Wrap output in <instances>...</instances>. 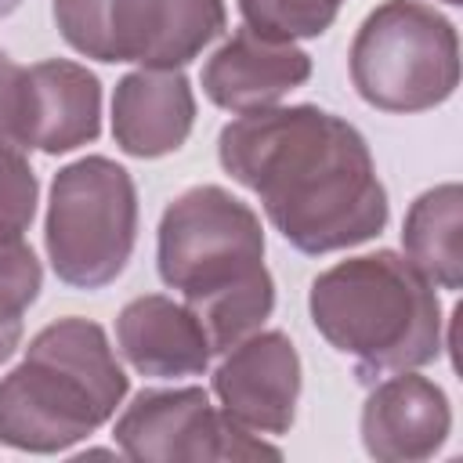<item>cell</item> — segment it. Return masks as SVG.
<instances>
[{
	"label": "cell",
	"mask_w": 463,
	"mask_h": 463,
	"mask_svg": "<svg viewBox=\"0 0 463 463\" xmlns=\"http://www.w3.org/2000/svg\"><path fill=\"white\" fill-rule=\"evenodd\" d=\"M217 159L257 195L271 228L307 257L362 246L387 228L391 203L369 141L329 109L242 112L221 127Z\"/></svg>",
	"instance_id": "obj_1"
},
{
	"label": "cell",
	"mask_w": 463,
	"mask_h": 463,
	"mask_svg": "<svg viewBox=\"0 0 463 463\" xmlns=\"http://www.w3.org/2000/svg\"><path fill=\"white\" fill-rule=\"evenodd\" d=\"M264 250L257 210L221 184L184 188L159 217V279L203 322L213 354L257 333L275 311V279L264 268Z\"/></svg>",
	"instance_id": "obj_2"
},
{
	"label": "cell",
	"mask_w": 463,
	"mask_h": 463,
	"mask_svg": "<svg viewBox=\"0 0 463 463\" xmlns=\"http://www.w3.org/2000/svg\"><path fill=\"white\" fill-rule=\"evenodd\" d=\"M307 315L318 336L354 362L358 380L430 365L445 347L438 286L394 250L358 253L318 271Z\"/></svg>",
	"instance_id": "obj_3"
},
{
	"label": "cell",
	"mask_w": 463,
	"mask_h": 463,
	"mask_svg": "<svg viewBox=\"0 0 463 463\" xmlns=\"http://www.w3.org/2000/svg\"><path fill=\"white\" fill-rule=\"evenodd\" d=\"M127 391L130 380L98 322H47L0 376V445L33 456L69 452L116 416Z\"/></svg>",
	"instance_id": "obj_4"
},
{
	"label": "cell",
	"mask_w": 463,
	"mask_h": 463,
	"mask_svg": "<svg viewBox=\"0 0 463 463\" xmlns=\"http://www.w3.org/2000/svg\"><path fill=\"white\" fill-rule=\"evenodd\" d=\"M347 69L358 98L380 112L438 109L459 87L456 22L423 0H383L354 29Z\"/></svg>",
	"instance_id": "obj_5"
},
{
	"label": "cell",
	"mask_w": 463,
	"mask_h": 463,
	"mask_svg": "<svg viewBox=\"0 0 463 463\" xmlns=\"http://www.w3.org/2000/svg\"><path fill=\"white\" fill-rule=\"evenodd\" d=\"M137 242V188L109 156L65 163L47 195L43 250L54 275L72 289L116 282Z\"/></svg>",
	"instance_id": "obj_6"
},
{
	"label": "cell",
	"mask_w": 463,
	"mask_h": 463,
	"mask_svg": "<svg viewBox=\"0 0 463 463\" xmlns=\"http://www.w3.org/2000/svg\"><path fill=\"white\" fill-rule=\"evenodd\" d=\"M61 40L105 65L184 69L228 25L224 0H51Z\"/></svg>",
	"instance_id": "obj_7"
},
{
	"label": "cell",
	"mask_w": 463,
	"mask_h": 463,
	"mask_svg": "<svg viewBox=\"0 0 463 463\" xmlns=\"http://www.w3.org/2000/svg\"><path fill=\"white\" fill-rule=\"evenodd\" d=\"M112 441L134 463H228L279 459L282 452L260 434L239 427L210 402L203 387H148L116 416Z\"/></svg>",
	"instance_id": "obj_8"
},
{
	"label": "cell",
	"mask_w": 463,
	"mask_h": 463,
	"mask_svg": "<svg viewBox=\"0 0 463 463\" xmlns=\"http://www.w3.org/2000/svg\"><path fill=\"white\" fill-rule=\"evenodd\" d=\"M304 369L297 344L282 329H257L224 351L213 369L221 409L253 434H286L297 420Z\"/></svg>",
	"instance_id": "obj_9"
},
{
	"label": "cell",
	"mask_w": 463,
	"mask_h": 463,
	"mask_svg": "<svg viewBox=\"0 0 463 463\" xmlns=\"http://www.w3.org/2000/svg\"><path fill=\"white\" fill-rule=\"evenodd\" d=\"M362 445L380 463H420L441 452L452 434L449 394L416 369L380 380L358 416Z\"/></svg>",
	"instance_id": "obj_10"
},
{
	"label": "cell",
	"mask_w": 463,
	"mask_h": 463,
	"mask_svg": "<svg viewBox=\"0 0 463 463\" xmlns=\"http://www.w3.org/2000/svg\"><path fill=\"white\" fill-rule=\"evenodd\" d=\"M311 80V54L289 40H271L250 25L235 29L203 65V94L224 112H257L279 105Z\"/></svg>",
	"instance_id": "obj_11"
},
{
	"label": "cell",
	"mask_w": 463,
	"mask_h": 463,
	"mask_svg": "<svg viewBox=\"0 0 463 463\" xmlns=\"http://www.w3.org/2000/svg\"><path fill=\"white\" fill-rule=\"evenodd\" d=\"M101 137V80L69 58H47L25 69V152L65 156Z\"/></svg>",
	"instance_id": "obj_12"
},
{
	"label": "cell",
	"mask_w": 463,
	"mask_h": 463,
	"mask_svg": "<svg viewBox=\"0 0 463 463\" xmlns=\"http://www.w3.org/2000/svg\"><path fill=\"white\" fill-rule=\"evenodd\" d=\"M195 127V94L181 69H134L112 90V137L134 159L177 152Z\"/></svg>",
	"instance_id": "obj_13"
},
{
	"label": "cell",
	"mask_w": 463,
	"mask_h": 463,
	"mask_svg": "<svg viewBox=\"0 0 463 463\" xmlns=\"http://www.w3.org/2000/svg\"><path fill=\"white\" fill-rule=\"evenodd\" d=\"M116 344L130 369L152 380L199 376L213 358L203 322L166 293L127 300L116 315Z\"/></svg>",
	"instance_id": "obj_14"
},
{
	"label": "cell",
	"mask_w": 463,
	"mask_h": 463,
	"mask_svg": "<svg viewBox=\"0 0 463 463\" xmlns=\"http://www.w3.org/2000/svg\"><path fill=\"white\" fill-rule=\"evenodd\" d=\"M405 260L438 289L463 286V188L456 181L420 192L402 221Z\"/></svg>",
	"instance_id": "obj_15"
},
{
	"label": "cell",
	"mask_w": 463,
	"mask_h": 463,
	"mask_svg": "<svg viewBox=\"0 0 463 463\" xmlns=\"http://www.w3.org/2000/svg\"><path fill=\"white\" fill-rule=\"evenodd\" d=\"M340 7L344 0H239V14L253 33L289 43L322 36Z\"/></svg>",
	"instance_id": "obj_16"
},
{
	"label": "cell",
	"mask_w": 463,
	"mask_h": 463,
	"mask_svg": "<svg viewBox=\"0 0 463 463\" xmlns=\"http://www.w3.org/2000/svg\"><path fill=\"white\" fill-rule=\"evenodd\" d=\"M43 289V268L33 246L14 235L0 239V326L22 322V315L36 304Z\"/></svg>",
	"instance_id": "obj_17"
},
{
	"label": "cell",
	"mask_w": 463,
	"mask_h": 463,
	"mask_svg": "<svg viewBox=\"0 0 463 463\" xmlns=\"http://www.w3.org/2000/svg\"><path fill=\"white\" fill-rule=\"evenodd\" d=\"M40 203V181L22 148L0 145V239L25 235Z\"/></svg>",
	"instance_id": "obj_18"
},
{
	"label": "cell",
	"mask_w": 463,
	"mask_h": 463,
	"mask_svg": "<svg viewBox=\"0 0 463 463\" xmlns=\"http://www.w3.org/2000/svg\"><path fill=\"white\" fill-rule=\"evenodd\" d=\"M22 116H25V65H18L0 47V145L25 152Z\"/></svg>",
	"instance_id": "obj_19"
},
{
	"label": "cell",
	"mask_w": 463,
	"mask_h": 463,
	"mask_svg": "<svg viewBox=\"0 0 463 463\" xmlns=\"http://www.w3.org/2000/svg\"><path fill=\"white\" fill-rule=\"evenodd\" d=\"M22 344V322H11V326H0V365L14 354V347Z\"/></svg>",
	"instance_id": "obj_20"
},
{
	"label": "cell",
	"mask_w": 463,
	"mask_h": 463,
	"mask_svg": "<svg viewBox=\"0 0 463 463\" xmlns=\"http://www.w3.org/2000/svg\"><path fill=\"white\" fill-rule=\"evenodd\" d=\"M22 7V0H0V18H7V14H14Z\"/></svg>",
	"instance_id": "obj_21"
},
{
	"label": "cell",
	"mask_w": 463,
	"mask_h": 463,
	"mask_svg": "<svg viewBox=\"0 0 463 463\" xmlns=\"http://www.w3.org/2000/svg\"><path fill=\"white\" fill-rule=\"evenodd\" d=\"M445 4H452V7H459V4H463V0H445Z\"/></svg>",
	"instance_id": "obj_22"
}]
</instances>
